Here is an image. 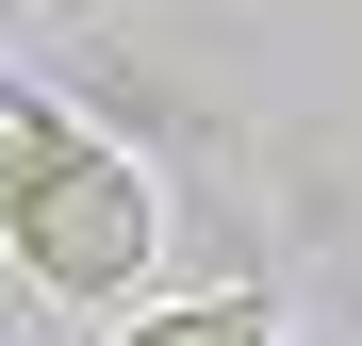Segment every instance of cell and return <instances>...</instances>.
<instances>
[{
	"label": "cell",
	"instance_id": "obj_3",
	"mask_svg": "<svg viewBox=\"0 0 362 346\" xmlns=\"http://www.w3.org/2000/svg\"><path fill=\"white\" fill-rule=\"evenodd\" d=\"M49 149H66V115H49L33 83H0V214L33 198V165H49Z\"/></svg>",
	"mask_w": 362,
	"mask_h": 346
},
{
	"label": "cell",
	"instance_id": "obj_2",
	"mask_svg": "<svg viewBox=\"0 0 362 346\" xmlns=\"http://www.w3.org/2000/svg\"><path fill=\"white\" fill-rule=\"evenodd\" d=\"M115 346H264V297H247V280H214V297H181V313H132Z\"/></svg>",
	"mask_w": 362,
	"mask_h": 346
},
{
	"label": "cell",
	"instance_id": "obj_1",
	"mask_svg": "<svg viewBox=\"0 0 362 346\" xmlns=\"http://www.w3.org/2000/svg\"><path fill=\"white\" fill-rule=\"evenodd\" d=\"M17 231V264L49 280V297H115V280L148 264V182H132V149H99V132H66L33 165V198L0 214Z\"/></svg>",
	"mask_w": 362,
	"mask_h": 346
}]
</instances>
